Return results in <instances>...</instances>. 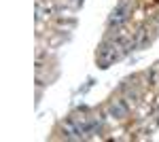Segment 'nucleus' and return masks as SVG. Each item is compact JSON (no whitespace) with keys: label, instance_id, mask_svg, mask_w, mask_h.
<instances>
[{"label":"nucleus","instance_id":"5","mask_svg":"<svg viewBox=\"0 0 159 142\" xmlns=\"http://www.w3.org/2000/svg\"><path fill=\"white\" fill-rule=\"evenodd\" d=\"M60 2H61V7H66L70 11H76V9L83 7V0H60Z\"/></svg>","mask_w":159,"mask_h":142},{"label":"nucleus","instance_id":"2","mask_svg":"<svg viewBox=\"0 0 159 142\" xmlns=\"http://www.w3.org/2000/svg\"><path fill=\"white\" fill-rule=\"evenodd\" d=\"M127 13H129V4H127V2H121V4L112 11V15H110V19H108L110 30H112V28H121V25L125 24V19H127Z\"/></svg>","mask_w":159,"mask_h":142},{"label":"nucleus","instance_id":"3","mask_svg":"<svg viewBox=\"0 0 159 142\" xmlns=\"http://www.w3.org/2000/svg\"><path fill=\"white\" fill-rule=\"evenodd\" d=\"M127 112H129V108H127V104L123 102V100H112L108 106V115L112 119H117V121H121V119L127 117Z\"/></svg>","mask_w":159,"mask_h":142},{"label":"nucleus","instance_id":"4","mask_svg":"<svg viewBox=\"0 0 159 142\" xmlns=\"http://www.w3.org/2000/svg\"><path fill=\"white\" fill-rule=\"evenodd\" d=\"M61 136H64L66 140H81V138H83V134L79 131V127L74 125L72 121H66V123L61 125Z\"/></svg>","mask_w":159,"mask_h":142},{"label":"nucleus","instance_id":"6","mask_svg":"<svg viewBox=\"0 0 159 142\" xmlns=\"http://www.w3.org/2000/svg\"><path fill=\"white\" fill-rule=\"evenodd\" d=\"M157 24H159V19H157Z\"/></svg>","mask_w":159,"mask_h":142},{"label":"nucleus","instance_id":"1","mask_svg":"<svg viewBox=\"0 0 159 142\" xmlns=\"http://www.w3.org/2000/svg\"><path fill=\"white\" fill-rule=\"evenodd\" d=\"M123 53V45L121 43H117V40H104L102 43V47L98 49V62L102 64V68H106L108 64H112V62H117V59L121 57Z\"/></svg>","mask_w":159,"mask_h":142}]
</instances>
